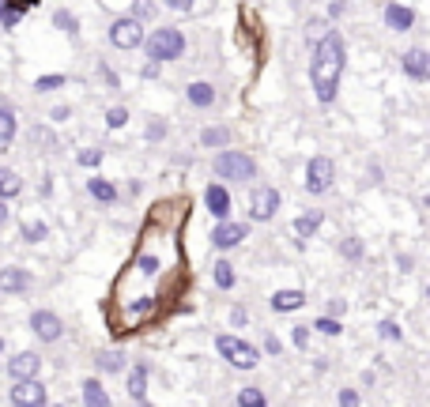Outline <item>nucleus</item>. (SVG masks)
<instances>
[{
	"label": "nucleus",
	"instance_id": "29",
	"mask_svg": "<svg viewBox=\"0 0 430 407\" xmlns=\"http://www.w3.org/2000/svg\"><path fill=\"white\" fill-rule=\"evenodd\" d=\"M53 23H57V30H68V35H76V30H80V23H76L72 12H57V16H53Z\"/></svg>",
	"mask_w": 430,
	"mask_h": 407
},
{
	"label": "nucleus",
	"instance_id": "25",
	"mask_svg": "<svg viewBox=\"0 0 430 407\" xmlns=\"http://www.w3.org/2000/svg\"><path fill=\"white\" fill-rule=\"evenodd\" d=\"M227 140H230L227 128H204V132H201V144H204V147H219V144H227Z\"/></svg>",
	"mask_w": 430,
	"mask_h": 407
},
{
	"label": "nucleus",
	"instance_id": "3",
	"mask_svg": "<svg viewBox=\"0 0 430 407\" xmlns=\"http://www.w3.org/2000/svg\"><path fill=\"white\" fill-rule=\"evenodd\" d=\"M215 347H219V355H223L230 366H238V370H253L257 366V351H253L246 339H238V336H219L215 339Z\"/></svg>",
	"mask_w": 430,
	"mask_h": 407
},
{
	"label": "nucleus",
	"instance_id": "39",
	"mask_svg": "<svg viewBox=\"0 0 430 407\" xmlns=\"http://www.w3.org/2000/svg\"><path fill=\"white\" fill-rule=\"evenodd\" d=\"M294 344L306 347V344H310V332H306V328H294Z\"/></svg>",
	"mask_w": 430,
	"mask_h": 407
},
{
	"label": "nucleus",
	"instance_id": "7",
	"mask_svg": "<svg viewBox=\"0 0 430 407\" xmlns=\"http://www.w3.org/2000/svg\"><path fill=\"white\" fill-rule=\"evenodd\" d=\"M12 403H16V407H38V403H46V384H42L38 377H23V381H16V389H12Z\"/></svg>",
	"mask_w": 430,
	"mask_h": 407
},
{
	"label": "nucleus",
	"instance_id": "40",
	"mask_svg": "<svg viewBox=\"0 0 430 407\" xmlns=\"http://www.w3.org/2000/svg\"><path fill=\"white\" fill-rule=\"evenodd\" d=\"M155 75H159V61H151L148 68H143V80H155Z\"/></svg>",
	"mask_w": 430,
	"mask_h": 407
},
{
	"label": "nucleus",
	"instance_id": "9",
	"mask_svg": "<svg viewBox=\"0 0 430 407\" xmlns=\"http://www.w3.org/2000/svg\"><path fill=\"white\" fill-rule=\"evenodd\" d=\"M275 212H280V193H275V189H261L257 196H253V204H249V219L264 223V219H272Z\"/></svg>",
	"mask_w": 430,
	"mask_h": 407
},
{
	"label": "nucleus",
	"instance_id": "31",
	"mask_svg": "<svg viewBox=\"0 0 430 407\" xmlns=\"http://www.w3.org/2000/svg\"><path fill=\"white\" fill-rule=\"evenodd\" d=\"M238 403H241V407H249V403L257 407V403H264V392H257V389H241V392H238Z\"/></svg>",
	"mask_w": 430,
	"mask_h": 407
},
{
	"label": "nucleus",
	"instance_id": "27",
	"mask_svg": "<svg viewBox=\"0 0 430 407\" xmlns=\"http://www.w3.org/2000/svg\"><path fill=\"white\" fill-rule=\"evenodd\" d=\"M121 366H125V358L117 351H98V370H121Z\"/></svg>",
	"mask_w": 430,
	"mask_h": 407
},
{
	"label": "nucleus",
	"instance_id": "2",
	"mask_svg": "<svg viewBox=\"0 0 430 407\" xmlns=\"http://www.w3.org/2000/svg\"><path fill=\"white\" fill-rule=\"evenodd\" d=\"M185 53V38H181V30H174V27H159L155 35L148 38V57L151 61H178Z\"/></svg>",
	"mask_w": 430,
	"mask_h": 407
},
{
	"label": "nucleus",
	"instance_id": "34",
	"mask_svg": "<svg viewBox=\"0 0 430 407\" xmlns=\"http://www.w3.org/2000/svg\"><path fill=\"white\" fill-rule=\"evenodd\" d=\"M98 162H102V151H98V147L80 151V166H98Z\"/></svg>",
	"mask_w": 430,
	"mask_h": 407
},
{
	"label": "nucleus",
	"instance_id": "45",
	"mask_svg": "<svg viewBox=\"0 0 430 407\" xmlns=\"http://www.w3.org/2000/svg\"><path fill=\"white\" fill-rule=\"evenodd\" d=\"M0 223H8V204L0 200Z\"/></svg>",
	"mask_w": 430,
	"mask_h": 407
},
{
	"label": "nucleus",
	"instance_id": "15",
	"mask_svg": "<svg viewBox=\"0 0 430 407\" xmlns=\"http://www.w3.org/2000/svg\"><path fill=\"white\" fill-rule=\"evenodd\" d=\"M385 23H389L393 30H412L415 12H412V8H400V4H389V8H385Z\"/></svg>",
	"mask_w": 430,
	"mask_h": 407
},
{
	"label": "nucleus",
	"instance_id": "46",
	"mask_svg": "<svg viewBox=\"0 0 430 407\" xmlns=\"http://www.w3.org/2000/svg\"><path fill=\"white\" fill-rule=\"evenodd\" d=\"M16 4H19V8H30V4H38V0H16Z\"/></svg>",
	"mask_w": 430,
	"mask_h": 407
},
{
	"label": "nucleus",
	"instance_id": "19",
	"mask_svg": "<svg viewBox=\"0 0 430 407\" xmlns=\"http://www.w3.org/2000/svg\"><path fill=\"white\" fill-rule=\"evenodd\" d=\"M19 189H23L19 174L16 170H0V200H12V196H19Z\"/></svg>",
	"mask_w": 430,
	"mask_h": 407
},
{
	"label": "nucleus",
	"instance_id": "44",
	"mask_svg": "<svg viewBox=\"0 0 430 407\" xmlns=\"http://www.w3.org/2000/svg\"><path fill=\"white\" fill-rule=\"evenodd\" d=\"M167 4L170 8H181V12H185V8H193V0H167Z\"/></svg>",
	"mask_w": 430,
	"mask_h": 407
},
{
	"label": "nucleus",
	"instance_id": "18",
	"mask_svg": "<svg viewBox=\"0 0 430 407\" xmlns=\"http://www.w3.org/2000/svg\"><path fill=\"white\" fill-rule=\"evenodd\" d=\"M16 140V114L12 109H0V151H8Z\"/></svg>",
	"mask_w": 430,
	"mask_h": 407
},
{
	"label": "nucleus",
	"instance_id": "20",
	"mask_svg": "<svg viewBox=\"0 0 430 407\" xmlns=\"http://www.w3.org/2000/svg\"><path fill=\"white\" fill-rule=\"evenodd\" d=\"M321 223H325V215H321V212L299 215V219H294V234H299V238H310V234H313V230L321 226Z\"/></svg>",
	"mask_w": 430,
	"mask_h": 407
},
{
	"label": "nucleus",
	"instance_id": "1",
	"mask_svg": "<svg viewBox=\"0 0 430 407\" xmlns=\"http://www.w3.org/2000/svg\"><path fill=\"white\" fill-rule=\"evenodd\" d=\"M340 72H344V38H340L336 30H328V35L317 42L313 64H310V80H313V91L321 102H333L336 98Z\"/></svg>",
	"mask_w": 430,
	"mask_h": 407
},
{
	"label": "nucleus",
	"instance_id": "23",
	"mask_svg": "<svg viewBox=\"0 0 430 407\" xmlns=\"http://www.w3.org/2000/svg\"><path fill=\"white\" fill-rule=\"evenodd\" d=\"M189 102L193 106H212L215 102V91L208 83H189Z\"/></svg>",
	"mask_w": 430,
	"mask_h": 407
},
{
	"label": "nucleus",
	"instance_id": "4",
	"mask_svg": "<svg viewBox=\"0 0 430 407\" xmlns=\"http://www.w3.org/2000/svg\"><path fill=\"white\" fill-rule=\"evenodd\" d=\"M215 174L223 181H249L253 174H257V166H253V159L241 155V151H227V155L215 159Z\"/></svg>",
	"mask_w": 430,
	"mask_h": 407
},
{
	"label": "nucleus",
	"instance_id": "12",
	"mask_svg": "<svg viewBox=\"0 0 430 407\" xmlns=\"http://www.w3.org/2000/svg\"><path fill=\"white\" fill-rule=\"evenodd\" d=\"M8 373H12L16 381L38 377V351H23V355H16L12 362H8Z\"/></svg>",
	"mask_w": 430,
	"mask_h": 407
},
{
	"label": "nucleus",
	"instance_id": "10",
	"mask_svg": "<svg viewBox=\"0 0 430 407\" xmlns=\"http://www.w3.org/2000/svg\"><path fill=\"white\" fill-rule=\"evenodd\" d=\"M400 64H404V72L412 75L415 83L430 80V53H426V49H419V46H415V49H407Z\"/></svg>",
	"mask_w": 430,
	"mask_h": 407
},
{
	"label": "nucleus",
	"instance_id": "38",
	"mask_svg": "<svg viewBox=\"0 0 430 407\" xmlns=\"http://www.w3.org/2000/svg\"><path fill=\"white\" fill-rule=\"evenodd\" d=\"M381 336H385V339H400V328H396V324H389V321H385V324H381Z\"/></svg>",
	"mask_w": 430,
	"mask_h": 407
},
{
	"label": "nucleus",
	"instance_id": "5",
	"mask_svg": "<svg viewBox=\"0 0 430 407\" xmlns=\"http://www.w3.org/2000/svg\"><path fill=\"white\" fill-rule=\"evenodd\" d=\"M333 178H336L333 159H325V155L310 159V166H306V189H310V193H325L328 185H333Z\"/></svg>",
	"mask_w": 430,
	"mask_h": 407
},
{
	"label": "nucleus",
	"instance_id": "24",
	"mask_svg": "<svg viewBox=\"0 0 430 407\" xmlns=\"http://www.w3.org/2000/svg\"><path fill=\"white\" fill-rule=\"evenodd\" d=\"M83 400L91 403V407H98V403H106L109 396H106V389L98 381H83Z\"/></svg>",
	"mask_w": 430,
	"mask_h": 407
},
{
	"label": "nucleus",
	"instance_id": "6",
	"mask_svg": "<svg viewBox=\"0 0 430 407\" xmlns=\"http://www.w3.org/2000/svg\"><path fill=\"white\" fill-rule=\"evenodd\" d=\"M109 42H114L117 49H136L140 42H143L140 19H117V23L109 27Z\"/></svg>",
	"mask_w": 430,
	"mask_h": 407
},
{
	"label": "nucleus",
	"instance_id": "36",
	"mask_svg": "<svg viewBox=\"0 0 430 407\" xmlns=\"http://www.w3.org/2000/svg\"><path fill=\"white\" fill-rule=\"evenodd\" d=\"M167 136V125H162V121H151L148 125V140H162Z\"/></svg>",
	"mask_w": 430,
	"mask_h": 407
},
{
	"label": "nucleus",
	"instance_id": "11",
	"mask_svg": "<svg viewBox=\"0 0 430 407\" xmlns=\"http://www.w3.org/2000/svg\"><path fill=\"white\" fill-rule=\"evenodd\" d=\"M249 234V226H241V223H227V219H219V226L212 230V241L219 249H230V245H238V241H246Z\"/></svg>",
	"mask_w": 430,
	"mask_h": 407
},
{
	"label": "nucleus",
	"instance_id": "21",
	"mask_svg": "<svg viewBox=\"0 0 430 407\" xmlns=\"http://www.w3.org/2000/svg\"><path fill=\"white\" fill-rule=\"evenodd\" d=\"M23 19V8L16 0H0V27H16Z\"/></svg>",
	"mask_w": 430,
	"mask_h": 407
},
{
	"label": "nucleus",
	"instance_id": "30",
	"mask_svg": "<svg viewBox=\"0 0 430 407\" xmlns=\"http://www.w3.org/2000/svg\"><path fill=\"white\" fill-rule=\"evenodd\" d=\"M340 253H344L347 260H359V257H362V241H359V238H347L344 245H340Z\"/></svg>",
	"mask_w": 430,
	"mask_h": 407
},
{
	"label": "nucleus",
	"instance_id": "33",
	"mask_svg": "<svg viewBox=\"0 0 430 407\" xmlns=\"http://www.w3.org/2000/svg\"><path fill=\"white\" fill-rule=\"evenodd\" d=\"M125 121H129V109H121V106H114V109L106 114V125H109V128H121Z\"/></svg>",
	"mask_w": 430,
	"mask_h": 407
},
{
	"label": "nucleus",
	"instance_id": "28",
	"mask_svg": "<svg viewBox=\"0 0 430 407\" xmlns=\"http://www.w3.org/2000/svg\"><path fill=\"white\" fill-rule=\"evenodd\" d=\"M61 83H64V75L61 72H49V75H42V80H35V91H57Z\"/></svg>",
	"mask_w": 430,
	"mask_h": 407
},
{
	"label": "nucleus",
	"instance_id": "47",
	"mask_svg": "<svg viewBox=\"0 0 430 407\" xmlns=\"http://www.w3.org/2000/svg\"><path fill=\"white\" fill-rule=\"evenodd\" d=\"M0 351H4V344H0Z\"/></svg>",
	"mask_w": 430,
	"mask_h": 407
},
{
	"label": "nucleus",
	"instance_id": "42",
	"mask_svg": "<svg viewBox=\"0 0 430 407\" xmlns=\"http://www.w3.org/2000/svg\"><path fill=\"white\" fill-rule=\"evenodd\" d=\"M136 16H140V19L151 16V4H148V0H140V4H136Z\"/></svg>",
	"mask_w": 430,
	"mask_h": 407
},
{
	"label": "nucleus",
	"instance_id": "37",
	"mask_svg": "<svg viewBox=\"0 0 430 407\" xmlns=\"http://www.w3.org/2000/svg\"><path fill=\"white\" fill-rule=\"evenodd\" d=\"M140 268L151 276V272H159V260H155V257H140Z\"/></svg>",
	"mask_w": 430,
	"mask_h": 407
},
{
	"label": "nucleus",
	"instance_id": "35",
	"mask_svg": "<svg viewBox=\"0 0 430 407\" xmlns=\"http://www.w3.org/2000/svg\"><path fill=\"white\" fill-rule=\"evenodd\" d=\"M317 332H325V336H340V321H333V317H321V321H317Z\"/></svg>",
	"mask_w": 430,
	"mask_h": 407
},
{
	"label": "nucleus",
	"instance_id": "8",
	"mask_svg": "<svg viewBox=\"0 0 430 407\" xmlns=\"http://www.w3.org/2000/svg\"><path fill=\"white\" fill-rule=\"evenodd\" d=\"M30 328H35V336H38V339H46V344L61 339V332H64L61 317H57V313H49V310H38L35 317H30Z\"/></svg>",
	"mask_w": 430,
	"mask_h": 407
},
{
	"label": "nucleus",
	"instance_id": "26",
	"mask_svg": "<svg viewBox=\"0 0 430 407\" xmlns=\"http://www.w3.org/2000/svg\"><path fill=\"white\" fill-rule=\"evenodd\" d=\"M215 283H219V287H234V268H230V260H219L215 264Z\"/></svg>",
	"mask_w": 430,
	"mask_h": 407
},
{
	"label": "nucleus",
	"instance_id": "22",
	"mask_svg": "<svg viewBox=\"0 0 430 407\" xmlns=\"http://www.w3.org/2000/svg\"><path fill=\"white\" fill-rule=\"evenodd\" d=\"M148 366H136L132 370V377H129V392H132V400H143V396H148Z\"/></svg>",
	"mask_w": 430,
	"mask_h": 407
},
{
	"label": "nucleus",
	"instance_id": "43",
	"mask_svg": "<svg viewBox=\"0 0 430 407\" xmlns=\"http://www.w3.org/2000/svg\"><path fill=\"white\" fill-rule=\"evenodd\" d=\"M355 400H359V396L351 392V389H344V392H340V403H355Z\"/></svg>",
	"mask_w": 430,
	"mask_h": 407
},
{
	"label": "nucleus",
	"instance_id": "14",
	"mask_svg": "<svg viewBox=\"0 0 430 407\" xmlns=\"http://www.w3.org/2000/svg\"><path fill=\"white\" fill-rule=\"evenodd\" d=\"M204 200H208V212H212L215 219H227L230 215V196H227L223 185H208Z\"/></svg>",
	"mask_w": 430,
	"mask_h": 407
},
{
	"label": "nucleus",
	"instance_id": "32",
	"mask_svg": "<svg viewBox=\"0 0 430 407\" xmlns=\"http://www.w3.org/2000/svg\"><path fill=\"white\" fill-rule=\"evenodd\" d=\"M46 234H49L46 223H27V226H23V238H27V241H42Z\"/></svg>",
	"mask_w": 430,
	"mask_h": 407
},
{
	"label": "nucleus",
	"instance_id": "41",
	"mask_svg": "<svg viewBox=\"0 0 430 407\" xmlns=\"http://www.w3.org/2000/svg\"><path fill=\"white\" fill-rule=\"evenodd\" d=\"M264 347H268V355H280V339H275V336L264 339Z\"/></svg>",
	"mask_w": 430,
	"mask_h": 407
},
{
	"label": "nucleus",
	"instance_id": "16",
	"mask_svg": "<svg viewBox=\"0 0 430 407\" xmlns=\"http://www.w3.org/2000/svg\"><path fill=\"white\" fill-rule=\"evenodd\" d=\"M302 302H306L302 291H280V294H272V310L275 313H291V310H299Z\"/></svg>",
	"mask_w": 430,
	"mask_h": 407
},
{
	"label": "nucleus",
	"instance_id": "17",
	"mask_svg": "<svg viewBox=\"0 0 430 407\" xmlns=\"http://www.w3.org/2000/svg\"><path fill=\"white\" fill-rule=\"evenodd\" d=\"M87 193H91L98 204H114V200H117V189H114L109 181H102V178H91V181H87Z\"/></svg>",
	"mask_w": 430,
	"mask_h": 407
},
{
	"label": "nucleus",
	"instance_id": "13",
	"mask_svg": "<svg viewBox=\"0 0 430 407\" xmlns=\"http://www.w3.org/2000/svg\"><path fill=\"white\" fill-rule=\"evenodd\" d=\"M0 291L8 294H27L30 291V276L23 268H0Z\"/></svg>",
	"mask_w": 430,
	"mask_h": 407
}]
</instances>
